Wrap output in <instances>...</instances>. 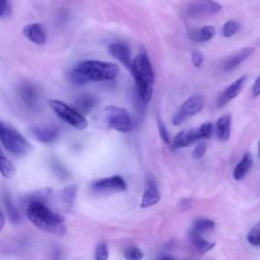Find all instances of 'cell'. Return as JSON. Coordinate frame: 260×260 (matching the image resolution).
Here are the masks:
<instances>
[{
    "instance_id": "cell-14",
    "label": "cell",
    "mask_w": 260,
    "mask_h": 260,
    "mask_svg": "<svg viewBox=\"0 0 260 260\" xmlns=\"http://www.w3.org/2000/svg\"><path fill=\"white\" fill-rule=\"evenodd\" d=\"M199 139H202L199 128L183 130L175 136L173 140V147L174 148L187 147Z\"/></svg>"
},
{
    "instance_id": "cell-31",
    "label": "cell",
    "mask_w": 260,
    "mask_h": 260,
    "mask_svg": "<svg viewBox=\"0 0 260 260\" xmlns=\"http://www.w3.org/2000/svg\"><path fill=\"white\" fill-rule=\"evenodd\" d=\"M206 148H207L206 142H204V141L198 142V143L196 144V146H195L193 152H192V157H193L194 159H199V158H201V157L205 154Z\"/></svg>"
},
{
    "instance_id": "cell-24",
    "label": "cell",
    "mask_w": 260,
    "mask_h": 260,
    "mask_svg": "<svg viewBox=\"0 0 260 260\" xmlns=\"http://www.w3.org/2000/svg\"><path fill=\"white\" fill-rule=\"evenodd\" d=\"M3 201H4V205H5L6 212H7L9 220L12 223H19L21 221V216H20L19 212L17 211L15 205L13 204V202H12V200H11V198L8 194H4Z\"/></svg>"
},
{
    "instance_id": "cell-16",
    "label": "cell",
    "mask_w": 260,
    "mask_h": 260,
    "mask_svg": "<svg viewBox=\"0 0 260 260\" xmlns=\"http://www.w3.org/2000/svg\"><path fill=\"white\" fill-rule=\"evenodd\" d=\"M18 94L21 101L30 109L37 108L39 104V92L30 83H23L18 89Z\"/></svg>"
},
{
    "instance_id": "cell-26",
    "label": "cell",
    "mask_w": 260,
    "mask_h": 260,
    "mask_svg": "<svg viewBox=\"0 0 260 260\" xmlns=\"http://www.w3.org/2000/svg\"><path fill=\"white\" fill-rule=\"evenodd\" d=\"M125 260H142L144 253L136 245H129L125 248L123 252Z\"/></svg>"
},
{
    "instance_id": "cell-6",
    "label": "cell",
    "mask_w": 260,
    "mask_h": 260,
    "mask_svg": "<svg viewBox=\"0 0 260 260\" xmlns=\"http://www.w3.org/2000/svg\"><path fill=\"white\" fill-rule=\"evenodd\" d=\"M105 116L108 126L116 131L127 133L133 128V123L129 113L117 106H108L105 108Z\"/></svg>"
},
{
    "instance_id": "cell-33",
    "label": "cell",
    "mask_w": 260,
    "mask_h": 260,
    "mask_svg": "<svg viewBox=\"0 0 260 260\" xmlns=\"http://www.w3.org/2000/svg\"><path fill=\"white\" fill-rule=\"evenodd\" d=\"M157 128H158V132H159L160 138L164 140V142L170 143V137H169V133H168L167 127L165 126L164 122L160 119H157Z\"/></svg>"
},
{
    "instance_id": "cell-27",
    "label": "cell",
    "mask_w": 260,
    "mask_h": 260,
    "mask_svg": "<svg viewBox=\"0 0 260 260\" xmlns=\"http://www.w3.org/2000/svg\"><path fill=\"white\" fill-rule=\"evenodd\" d=\"M76 194H77V187L76 185H69L65 187L62 192V200L67 204V205H72L75 202L76 199Z\"/></svg>"
},
{
    "instance_id": "cell-10",
    "label": "cell",
    "mask_w": 260,
    "mask_h": 260,
    "mask_svg": "<svg viewBox=\"0 0 260 260\" xmlns=\"http://www.w3.org/2000/svg\"><path fill=\"white\" fill-rule=\"evenodd\" d=\"M160 200V193L158 191L156 182L151 175H147L144 183V191L140 201L141 208H147L155 205Z\"/></svg>"
},
{
    "instance_id": "cell-21",
    "label": "cell",
    "mask_w": 260,
    "mask_h": 260,
    "mask_svg": "<svg viewBox=\"0 0 260 260\" xmlns=\"http://www.w3.org/2000/svg\"><path fill=\"white\" fill-rule=\"evenodd\" d=\"M98 105V100L92 94H82L75 103V110L80 114H88Z\"/></svg>"
},
{
    "instance_id": "cell-7",
    "label": "cell",
    "mask_w": 260,
    "mask_h": 260,
    "mask_svg": "<svg viewBox=\"0 0 260 260\" xmlns=\"http://www.w3.org/2000/svg\"><path fill=\"white\" fill-rule=\"evenodd\" d=\"M204 106V98L200 93H194L189 96L179 108L177 113L173 117L174 125H181L188 117L198 114Z\"/></svg>"
},
{
    "instance_id": "cell-1",
    "label": "cell",
    "mask_w": 260,
    "mask_h": 260,
    "mask_svg": "<svg viewBox=\"0 0 260 260\" xmlns=\"http://www.w3.org/2000/svg\"><path fill=\"white\" fill-rule=\"evenodd\" d=\"M119 72L115 63L100 60H85L79 62L71 71L70 79L76 85H83L90 81H105L114 79Z\"/></svg>"
},
{
    "instance_id": "cell-36",
    "label": "cell",
    "mask_w": 260,
    "mask_h": 260,
    "mask_svg": "<svg viewBox=\"0 0 260 260\" xmlns=\"http://www.w3.org/2000/svg\"><path fill=\"white\" fill-rule=\"evenodd\" d=\"M8 11V0H0V17H3Z\"/></svg>"
},
{
    "instance_id": "cell-38",
    "label": "cell",
    "mask_w": 260,
    "mask_h": 260,
    "mask_svg": "<svg viewBox=\"0 0 260 260\" xmlns=\"http://www.w3.org/2000/svg\"><path fill=\"white\" fill-rule=\"evenodd\" d=\"M5 221H6V219H5V215H4V213H3V211L1 210V208H0V232L3 230V228H4V225H5Z\"/></svg>"
},
{
    "instance_id": "cell-11",
    "label": "cell",
    "mask_w": 260,
    "mask_h": 260,
    "mask_svg": "<svg viewBox=\"0 0 260 260\" xmlns=\"http://www.w3.org/2000/svg\"><path fill=\"white\" fill-rule=\"evenodd\" d=\"M247 76L243 75L234 82H232L229 86H226L218 95L217 98V107L221 108L228 105L232 100H234L243 89Z\"/></svg>"
},
{
    "instance_id": "cell-5",
    "label": "cell",
    "mask_w": 260,
    "mask_h": 260,
    "mask_svg": "<svg viewBox=\"0 0 260 260\" xmlns=\"http://www.w3.org/2000/svg\"><path fill=\"white\" fill-rule=\"evenodd\" d=\"M49 105L53 112L68 125L78 130H83L87 127L88 123L84 116L64 102L59 100H50Z\"/></svg>"
},
{
    "instance_id": "cell-13",
    "label": "cell",
    "mask_w": 260,
    "mask_h": 260,
    "mask_svg": "<svg viewBox=\"0 0 260 260\" xmlns=\"http://www.w3.org/2000/svg\"><path fill=\"white\" fill-rule=\"evenodd\" d=\"M23 36L34 44L44 45L47 41V34L44 25L39 22L29 23L22 28Z\"/></svg>"
},
{
    "instance_id": "cell-39",
    "label": "cell",
    "mask_w": 260,
    "mask_h": 260,
    "mask_svg": "<svg viewBox=\"0 0 260 260\" xmlns=\"http://www.w3.org/2000/svg\"><path fill=\"white\" fill-rule=\"evenodd\" d=\"M157 260H178L172 256H169V255H165V256H161L160 258H158Z\"/></svg>"
},
{
    "instance_id": "cell-4",
    "label": "cell",
    "mask_w": 260,
    "mask_h": 260,
    "mask_svg": "<svg viewBox=\"0 0 260 260\" xmlns=\"http://www.w3.org/2000/svg\"><path fill=\"white\" fill-rule=\"evenodd\" d=\"M0 142L4 148L15 155H25L32 150L29 141L13 126L0 119Z\"/></svg>"
},
{
    "instance_id": "cell-17",
    "label": "cell",
    "mask_w": 260,
    "mask_h": 260,
    "mask_svg": "<svg viewBox=\"0 0 260 260\" xmlns=\"http://www.w3.org/2000/svg\"><path fill=\"white\" fill-rule=\"evenodd\" d=\"M30 131L34 137L42 143H51L55 141L59 135V130L53 126H37L32 127Z\"/></svg>"
},
{
    "instance_id": "cell-8",
    "label": "cell",
    "mask_w": 260,
    "mask_h": 260,
    "mask_svg": "<svg viewBox=\"0 0 260 260\" xmlns=\"http://www.w3.org/2000/svg\"><path fill=\"white\" fill-rule=\"evenodd\" d=\"M222 6L214 0H192L186 9V13L191 18H200L218 13Z\"/></svg>"
},
{
    "instance_id": "cell-29",
    "label": "cell",
    "mask_w": 260,
    "mask_h": 260,
    "mask_svg": "<svg viewBox=\"0 0 260 260\" xmlns=\"http://www.w3.org/2000/svg\"><path fill=\"white\" fill-rule=\"evenodd\" d=\"M247 241L252 246H260V221H258L247 234Z\"/></svg>"
},
{
    "instance_id": "cell-12",
    "label": "cell",
    "mask_w": 260,
    "mask_h": 260,
    "mask_svg": "<svg viewBox=\"0 0 260 260\" xmlns=\"http://www.w3.org/2000/svg\"><path fill=\"white\" fill-rule=\"evenodd\" d=\"M108 52L112 57L120 61L129 71L131 70L133 59L131 57V51L127 45L121 43H112L108 47Z\"/></svg>"
},
{
    "instance_id": "cell-28",
    "label": "cell",
    "mask_w": 260,
    "mask_h": 260,
    "mask_svg": "<svg viewBox=\"0 0 260 260\" xmlns=\"http://www.w3.org/2000/svg\"><path fill=\"white\" fill-rule=\"evenodd\" d=\"M240 23L236 20H229L226 21L220 30V34L222 37L224 38H231L232 36H234L239 29H240Z\"/></svg>"
},
{
    "instance_id": "cell-40",
    "label": "cell",
    "mask_w": 260,
    "mask_h": 260,
    "mask_svg": "<svg viewBox=\"0 0 260 260\" xmlns=\"http://www.w3.org/2000/svg\"><path fill=\"white\" fill-rule=\"evenodd\" d=\"M259 156H260V142H259Z\"/></svg>"
},
{
    "instance_id": "cell-25",
    "label": "cell",
    "mask_w": 260,
    "mask_h": 260,
    "mask_svg": "<svg viewBox=\"0 0 260 260\" xmlns=\"http://www.w3.org/2000/svg\"><path fill=\"white\" fill-rule=\"evenodd\" d=\"M214 226H215V222L209 218H197L193 223L192 231L197 234L203 235L204 233H208L212 231Z\"/></svg>"
},
{
    "instance_id": "cell-37",
    "label": "cell",
    "mask_w": 260,
    "mask_h": 260,
    "mask_svg": "<svg viewBox=\"0 0 260 260\" xmlns=\"http://www.w3.org/2000/svg\"><path fill=\"white\" fill-rule=\"evenodd\" d=\"M52 260H62V258H61V251L59 249H55L53 251Z\"/></svg>"
},
{
    "instance_id": "cell-35",
    "label": "cell",
    "mask_w": 260,
    "mask_h": 260,
    "mask_svg": "<svg viewBox=\"0 0 260 260\" xmlns=\"http://www.w3.org/2000/svg\"><path fill=\"white\" fill-rule=\"evenodd\" d=\"M260 94V75L257 77V79L254 81V84L252 86V96L256 98Z\"/></svg>"
},
{
    "instance_id": "cell-34",
    "label": "cell",
    "mask_w": 260,
    "mask_h": 260,
    "mask_svg": "<svg viewBox=\"0 0 260 260\" xmlns=\"http://www.w3.org/2000/svg\"><path fill=\"white\" fill-rule=\"evenodd\" d=\"M191 59H192V63L196 68L201 67V65L203 64L204 58L203 55L199 52V51H193L192 55H191Z\"/></svg>"
},
{
    "instance_id": "cell-18",
    "label": "cell",
    "mask_w": 260,
    "mask_h": 260,
    "mask_svg": "<svg viewBox=\"0 0 260 260\" xmlns=\"http://www.w3.org/2000/svg\"><path fill=\"white\" fill-rule=\"evenodd\" d=\"M189 239L192 244V246L195 248V250L200 254H205L212 250L215 246V243L210 242L202 237V235L197 234L191 230L189 234Z\"/></svg>"
},
{
    "instance_id": "cell-32",
    "label": "cell",
    "mask_w": 260,
    "mask_h": 260,
    "mask_svg": "<svg viewBox=\"0 0 260 260\" xmlns=\"http://www.w3.org/2000/svg\"><path fill=\"white\" fill-rule=\"evenodd\" d=\"M198 128L200 130L202 139L209 138L211 136V134H212V131H213V126H212L211 122H204Z\"/></svg>"
},
{
    "instance_id": "cell-30",
    "label": "cell",
    "mask_w": 260,
    "mask_h": 260,
    "mask_svg": "<svg viewBox=\"0 0 260 260\" xmlns=\"http://www.w3.org/2000/svg\"><path fill=\"white\" fill-rule=\"evenodd\" d=\"M109 259V248L105 242H101L95 246L93 260H108Z\"/></svg>"
},
{
    "instance_id": "cell-15",
    "label": "cell",
    "mask_w": 260,
    "mask_h": 260,
    "mask_svg": "<svg viewBox=\"0 0 260 260\" xmlns=\"http://www.w3.org/2000/svg\"><path fill=\"white\" fill-rule=\"evenodd\" d=\"M255 52V49L253 47H246L243 48L231 56H229L222 63V69L224 71H231L235 69L237 66H239L243 61H245L247 58H249L253 53Z\"/></svg>"
},
{
    "instance_id": "cell-22",
    "label": "cell",
    "mask_w": 260,
    "mask_h": 260,
    "mask_svg": "<svg viewBox=\"0 0 260 260\" xmlns=\"http://www.w3.org/2000/svg\"><path fill=\"white\" fill-rule=\"evenodd\" d=\"M215 34V28L212 25H204L201 28L194 30L191 34V39L197 43H203L211 40Z\"/></svg>"
},
{
    "instance_id": "cell-20",
    "label": "cell",
    "mask_w": 260,
    "mask_h": 260,
    "mask_svg": "<svg viewBox=\"0 0 260 260\" xmlns=\"http://www.w3.org/2000/svg\"><path fill=\"white\" fill-rule=\"evenodd\" d=\"M231 116L229 114L221 116L215 124V134L221 141H226L231 135Z\"/></svg>"
},
{
    "instance_id": "cell-2",
    "label": "cell",
    "mask_w": 260,
    "mask_h": 260,
    "mask_svg": "<svg viewBox=\"0 0 260 260\" xmlns=\"http://www.w3.org/2000/svg\"><path fill=\"white\" fill-rule=\"evenodd\" d=\"M25 213L29 221L38 229L55 236H63L66 234L64 217L51 210L45 202L29 200Z\"/></svg>"
},
{
    "instance_id": "cell-19",
    "label": "cell",
    "mask_w": 260,
    "mask_h": 260,
    "mask_svg": "<svg viewBox=\"0 0 260 260\" xmlns=\"http://www.w3.org/2000/svg\"><path fill=\"white\" fill-rule=\"evenodd\" d=\"M252 164H253L252 154L250 152H246L244 154V156L242 157V159L235 167V170H234V173H233L234 179L237 180V181H240V180L244 179L245 176L250 171V169L252 167Z\"/></svg>"
},
{
    "instance_id": "cell-3",
    "label": "cell",
    "mask_w": 260,
    "mask_h": 260,
    "mask_svg": "<svg viewBox=\"0 0 260 260\" xmlns=\"http://www.w3.org/2000/svg\"><path fill=\"white\" fill-rule=\"evenodd\" d=\"M130 72L135 79L140 100L142 101V103L147 104L152 98L154 73L152 65L146 53L140 52L136 55V57L133 59Z\"/></svg>"
},
{
    "instance_id": "cell-9",
    "label": "cell",
    "mask_w": 260,
    "mask_h": 260,
    "mask_svg": "<svg viewBox=\"0 0 260 260\" xmlns=\"http://www.w3.org/2000/svg\"><path fill=\"white\" fill-rule=\"evenodd\" d=\"M127 189V184L123 177L112 176L108 178L99 179L91 184V190L99 194H109L115 192H122Z\"/></svg>"
},
{
    "instance_id": "cell-23",
    "label": "cell",
    "mask_w": 260,
    "mask_h": 260,
    "mask_svg": "<svg viewBox=\"0 0 260 260\" xmlns=\"http://www.w3.org/2000/svg\"><path fill=\"white\" fill-rule=\"evenodd\" d=\"M0 174L6 179H11L16 174V169L14 165L6 157L1 147H0Z\"/></svg>"
}]
</instances>
